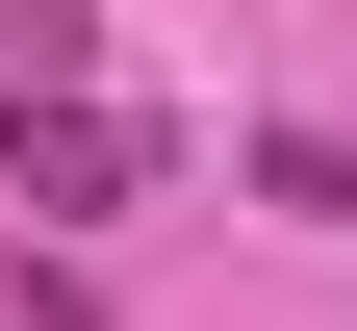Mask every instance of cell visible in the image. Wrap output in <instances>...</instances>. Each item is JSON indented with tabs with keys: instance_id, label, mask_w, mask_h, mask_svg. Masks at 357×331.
Wrapping results in <instances>:
<instances>
[{
	"instance_id": "cell-2",
	"label": "cell",
	"mask_w": 357,
	"mask_h": 331,
	"mask_svg": "<svg viewBox=\"0 0 357 331\" xmlns=\"http://www.w3.org/2000/svg\"><path fill=\"white\" fill-rule=\"evenodd\" d=\"M0 77H102V0H0Z\"/></svg>"
},
{
	"instance_id": "cell-1",
	"label": "cell",
	"mask_w": 357,
	"mask_h": 331,
	"mask_svg": "<svg viewBox=\"0 0 357 331\" xmlns=\"http://www.w3.org/2000/svg\"><path fill=\"white\" fill-rule=\"evenodd\" d=\"M0 178H26L52 229L153 204V102H102V77H0Z\"/></svg>"
}]
</instances>
